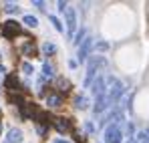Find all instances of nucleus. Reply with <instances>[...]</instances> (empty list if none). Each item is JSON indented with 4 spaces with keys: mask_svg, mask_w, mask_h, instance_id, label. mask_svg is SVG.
<instances>
[{
    "mask_svg": "<svg viewBox=\"0 0 149 143\" xmlns=\"http://www.w3.org/2000/svg\"><path fill=\"white\" fill-rule=\"evenodd\" d=\"M107 48H109L107 43H99V50H107Z\"/></svg>",
    "mask_w": 149,
    "mask_h": 143,
    "instance_id": "25",
    "label": "nucleus"
},
{
    "mask_svg": "<svg viewBox=\"0 0 149 143\" xmlns=\"http://www.w3.org/2000/svg\"><path fill=\"white\" fill-rule=\"evenodd\" d=\"M0 133H2V123H0Z\"/></svg>",
    "mask_w": 149,
    "mask_h": 143,
    "instance_id": "28",
    "label": "nucleus"
},
{
    "mask_svg": "<svg viewBox=\"0 0 149 143\" xmlns=\"http://www.w3.org/2000/svg\"><path fill=\"white\" fill-rule=\"evenodd\" d=\"M91 47H93V38H85L83 45L79 47V61H85V59H87V54H89Z\"/></svg>",
    "mask_w": 149,
    "mask_h": 143,
    "instance_id": "8",
    "label": "nucleus"
},
{
    "mask_svg": "<svg viewBox=\"0 0 149 143\" xmlns=\"http://www.w3.org/2000/svg\"><path fill=\"white\" fill-rule=\"evenodd\" d=\"M16 34H20V24L18 22L6 20V22L2 24V36H4V38H12V36H16Z\"/></svg>",
    "mask_w": 149,
    "mask_h": 143,
    "instance_id": "4",
    "label": "nucleus"
},
{
    "mask_svg": "<svg viewBox=\"0 0 149 143\" xmlns=\"http://www.w3.org/2000/svg\"><path fill=\"white\" fill-rule=\"evenodd\" d=\"M123 83L121 81H117V79H113L111 81V85L107 87V93H105V97H107V105L111 107L113 103H117L119 99H121V95H123Z\"/></svg>",
    "mask_w": 149,
    "mask_h": 143,
    "instance_id": "1",
    "label": "nucleus"
},
{
    "mask_svg": "<svg viewBox=\"0 0 149 143\" xmlns=\"http://www.w3.org/2000/svg\"><path fill=\"white\" fill-rule=\"evenodd\" d=\"M52 125H54V129H56L58 133H67V131L73 129V123L69 119H65V117H56V119L52 121Z\"/></svg>",
    "mask_w": 149,
    "mask_h": 143,
    "instance_id": "5",
    "label": "nucleus"
},
{
    "mask_svg": "<svg viewBox=\"0 0 149 143\" xmlns=\"http://www.w3.org/2000/svg\"><path fill=\"white\" fill-rule=\"evenodd\" d=\"M127 143H137V141H135V137H127Z\"/></svg>",
    "mask_w": 149,
    "mask_h": 143,
    "instance_id": "26",
    "label": "nucleus"
},
{
    "mask_svg": "<svg viewBox=\"0 0 149 143\" xmlns=\"http://www.w3.org/2000/svg\"><path fill=\"white\" fill-rule=\"evenodd\" d=\"M56 87H58L61 93H69L71 91V83L67 79H56Z\"/></svg>",
    "mask_w": 149,
    "mask_h": 143,
    "instance_id": "13",
    "label": "nucleus"
},
{
    "mask_svg": "<svg viewBox=\"0 0 149 143\" xmlns=\"http://www.w3.org/2000/svg\"><path fill=\"white\" fill-rule=\"evenodd\" d=\"M54 143H69V141H65V139H56Z\"/></svg>",
    "mask_w": 149,
    "mask_h": 143,
    "instance_id": "27",
    "label": "nucleus"
},
{
    "mask_svg": "<svg viewBox=\"0 0 149 143\" xmlns=\"http://www.w3.org/2000/svg\"><path fill=\"white\" fill-rule=\"evenodd\" d=\"M121 139H123L121 123H109V127L105 129V141L107 143H121Z\"/></svg>",
    "mask_w": 149,
    "mask_h": 143,
    "instance_id": "3",
    "label": "nucleus"
},
{
    "mask_svg": "<svg viewBox=\"0 0 149 143\" xmlns=\"http://www.w3.org/2000/svg\"><path fill=\"white\" fill-rule=\"evenodd\" d=\"M22 52H24L26 57H34V54H36V47H34V43L28 40L24 47H22Z\"/></svg>",
    "mask_w": 149,
    "mask_h": 143,
    "instance_id": "14",
    "label": "nucleus"
},
{
    "mask_svg": "<svg viewBox=\"0 0 149 143\" xmlns=\"http://www.w3.org/2000/svg\"><path fill=\"white\" fill-rule=\"evenodd\" d=\"M42 52H45V54H54V52H56V47H54L52 43H45V45H42Z\"/></svg>",
    "mask_w": 149,
    "mask_h": 143,
    "instance_id": "16",
    "label": "nucleus"
},
{
    "mask_svg": "<svg viewBox=\"0 0 149 143\" xmlns=\"http://www.w3.org/2000/svg\"><path fill=\"white\" fill-rule=\"evenodd\" d=\"M32 4H34V6H36V8H42V6H45V2H40V0H34V2H32Z\"/></svg>",
    "mask_w": 149,
    "mask_h": 143,
    "instance_id": "23",
    "label": "nucleus"
},
{
    "mask_svg": "<svg viewBox=\"0 0 149 143\" xmlns=\"http://www.w3.org/2000/svg\"><path fill=\"white\" fill-rule=\"evenodd\" d=\"M24 24H26V26H32V28H34V26L38 24V20H36L34 16H30V14H26V16H24Z\"/></svg>",
    "mask_w": 149,
    "mask_h": 143,
    "instance_id": "18",
    "label": "nucleus"
},
{
    "mask_svg": "<svg viewBox=\"0 0 149 143\" xmlns=\"http://www.w3.org/2000/svg\"><path fill=\"white\" fill-rule=\"evenodd\" d=\"M65 14H67V32H69V36H73L74 28H77V14L73 8H67Z\"/></svg>",
    "mask_w": 149,
    "mask_h": 143,
    "instance_id": "6",
    "label": "nucleus"
},
{
    "mask_svg": "<svg viewBox=\"0 0 149 143\" xmlns=\"http://www.w3.org/2000/svg\"><path fill=\"white\" fill-rule=\"evenodd\" d=\"M47 105H49V107H61V105H63V97L56 95V93H50V95L47 97Z\"/></svg>",
    "mask_w": 149,
    "mask_h": 143,
    "instance_id": "11",
    "label": "nucleus"
},
{
    "mask_svg": "<svg viewBox=\"0 0 149 143\" xmlns=\"http://www.w3.org/2000/svg\"><path fill=\"white\" fill-rule=\"evenodd\" d=\"M49 18H50V22L54 24V28H56V30H63V24H61V20H58L56 16H49Z\"/></svg>",
    "mask_w": 149,
    "mask_h": 143,
    "instance_id": "20",
    "label": "nucleus"
},
{
    "mask_svg": "<svg viewBox=\"0 0 149 143\" xmlns=\"http://www.w3.org/2000/svg\"><path fill=\"white\" fill-rule=\"evenodd\" d=\"M105 65H107V61H105L103 57H93V59L89 61V67H87V79H85V87L93 85L97 71H99L101 67H105Z\"/></svg>",
    "mask_w": 149,
    "mask_h": 143,
    "instance_id": "2",
    "label": "nucleus"
},
{
    "mask_svg": "<svg viewBox=\"0 0 149 143\" xmlns=\"http://www.w3.org/2000/svg\"><path fill=\"white\" fill-rule=\"evenodd\" d=\"M83 38H85V28H81V32L74 36V45H79V47H81V45H83Z\"/></svg>",
    "mask_w": 149,
    "mask_h": 143,
    "instance_id": "19",
    "label": "nucleus"
},
{
    "mask_svg": "<svg viewBox=\"0 0 149 143\" xmlns=\"http://www.w3.org/2000/svg\"><path fill=\"white\" fill-rule=\"evenodd\" d=\"M107 93V87H105V77H99L95 83H93V95H95V99H99V97H103Z\"/></svg>",
    "mask_w": 149,
    "mask_h": 143,
    "instance_id": "7",
    "label": "nucleus"
},
{
    "mask_svg": "<svg viewBox=\"0 0 149 143\" xmlns=\"http://www.w3.org/2000/svg\"><path fill=\"white\" fill-rule=\"evenodd\" d=\"M85 129H87V131H89V133H91V131H95V127H93V125H91V123H85Z\"/></svg>",
    "mask_w": 149,
    "mask_h": 143,
    "instance_id": "24",
    "label": "nucleus"
},
{
    "mask_svg": "<svg viewBox=\"0 0 149 143\" xmlns=\"http://www.w3.org/2000/svg\"><path fill=\"white\" fill-rule=\"evenodd\" d=\"M42 75H45V79H50V77L54 75V69H52L50 63H45V65H42Z\"/></svg>",
    "mask_w": 149,
    "mask_h": 143,
    "instance_id": "15",
    "label": "nucleus"
},
{
    "mask_svg": "<svg viewBox=\"0 0 149 143\" xmlns=\"http://www.w3.org/2000/svg\"><path fill=\"white\" fill-rule=\"evenodd\" d=\"M74 141L83 143V141H85V137H83V135H81V133H74Z\"/></svg>",
    "mask_w": 149,
    "mask_h": 143,
    "instance_id": "22",
    "label": "nucleus"
},
{
    "mask_svg": "<svg viewBox=\"0 0 149 143\" xmlns=\"http://www.w3.org/2000/svg\"><path fill=\"white\" fill-rule=\"evenodd\" d=\"M4 10L10 12V14H12V12H18V4H14V2H6V4H4Z\"/></svg>",
    "mask_w": 149,
    "mask_h": 143,
    "instance_id": "17",
    "label": "nucleus"
},
{
    "mask_svg": "<svg viewBox=\"0 0 149 143\" xmlns=\"http://www.w3.org/2000/svg\"><path fill=\"white\" fill-rule=\"evenodd\" d=\"M6 89H10V91H20V83H18V79H16L14 75H8V77H6Z\"/></svg>",
    "mask_w": 149,
    "mask_h": 143,
    "instance_id": "10",
    "label": "nucleus"
},
{
    "mask_svg": "<svg viewBox=\"0 0 149 143\" xmlns=\"http://www.w3.org/2000/svg\"><path fill=\"white\" fill-rule=\"evenodd\" d=\"M74 107H77V109H81V111H83V109H87V107H89V99H87L85 95H79L77 99H74Z\"/></svg>",
    "mask_w": 149,
    "mask_h": 143,
    "instance_id": "12",
    "label": "nucleus"
},
{
    "mask_svg": "<svg viewBox=\"0 0 149 143\" xmlns=\"http://www.w3.org/2000/svg\"><path fill=\"white\" fill-rule=\"evenodd\" d=\"M20 141H22V131L16 129V127H12V129L8 131V137H6L4 143H20Z\"/></svg>",
    "mask_w": 149,
    "mask_h": 143,
    "instance_id": "9",
    "label": "nucleus"
},
{
    "mask_svg": "<svg viewBox=\"0 0 149 143\" xmlns=\"http://www.w3.org/2000/svg\"><path fill=\"white\" fill-rule=\"evenodd\" d=\"M22 71L26 73V75H32V65H30V63H22Z\"/></svg>",
    "mask_w": 149,
    "mask_h": 143,
    "instance_id": "21",
    "label": "nucleus"
}]
</instances>
